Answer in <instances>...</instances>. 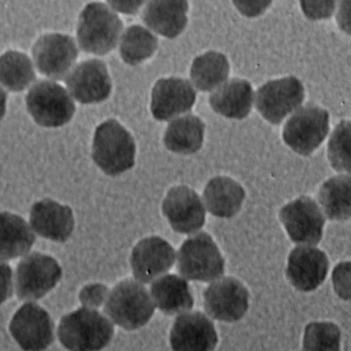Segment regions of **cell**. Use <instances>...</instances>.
I'll return each mask as SVG.
<instances>
[{
  "mask_svg": "<svg viewBox=\"0 0 351 351\" xmlns=\"http://www.w3.org/2000/svg\"><path fill=\"white\" fill-rule=\"evenodd\" d=\"M29 223L40 237L57 242L69 239L75 223L71 208L51 199H44L32 205Z\"/></svg>",
  "mask_w": 351,
  "mask_h": 351,
  "instance_id": "obj_20",
  "label": "cell"
},
{
  "mask_svg": "<svg viewBox=\"0 0 351 351\" xmlns=\"http://www.w3.org/2000/svg\"><path fill=\"white\" fill-rule=\"evenodd\" d=\"M337 3V0H300L304 14L313 21L330 17Z\"/></svg>",
  "mask_w": 351,
  "mask_h": 351,
  "instance_id": "obj_34",
  "label": "cell"
},
{
  "mask_svg": "<svg viewBox=\"0 0 351 351\" xmlns=\"http://www.w3.org/2000/svg\"><path fill=\"white\" fill-rule=\"evenodd\" d=\"M253 90L249 82L231 79L219 87L209 98L212 108L231 119L245 117L252 108Z\"/></svg>",
  "mask_w": 351,
  "mask_h": 351,
  "instance_id": "obj_24",
  "label": "cell"
},
{
  "mask_svg": "<svg viewBox=\"0 0 351 351\" xmlns=\"http://www.w3.org/2000/svg\"><path fill=\"white\" fill-rule=\"evenodd\" d=\"M32 226L21 217L1 213V261H7L28 253L36 241Z\"/></svg>",
  "mask_w": 351,
  "mask_h": 351,
  "instance_id": "obj_25",
  "label": "cell"
},
{
  "mask_svg": "<svg viewBox=\"0 0 351 351\" xmlns=\"http://www.w3.org/2000/svg\"><path fill=\"white\" fill-rule=\"evenodd\" d=\"M224 263L218 247L206 232L189 237L176 256V269L187 280L212 282L223 276Z\"/></svg>",
  "mask_w": 351,
  "mask_h": 351,
  "instance_id": "obj_5",
  "label": "cell"
},
{
  "mask_svg": "<svg viewBox=\"0 0 351 351\" xmlns=\"http://www.w3.org/2000/svg\"><path fill=\"white\" fill-rule=\"evenodd\" d=\"M122 29L121 20L109 6L91 2L79 16L77 39L84 51L104 55L116 47Z\"/></svg>",
  "mask_w": 351,
  "mask_h": 351,
  "instance_id": "obj_4",
  "label": "cell"
},
{
  "mask_svg": "<svg viewBox=\"0 0 351 351\" xmlns=\"http://www.w3.org/2000/svg\"><path fill=\"white\" fill-rule=\"evenodd\" d=\"M149 291L156 307L166 315L180 314L193 306L191 290L182 276L163 274L152 281Z\"/></svg>",
  "mask_w": 351,
  "mask_h": 351,
  "instance_id": "obj_22",
  "label": "cell"
},
{
  "mask_svg": "<svg viewBox=\"0 0 351 351\" xmlns=\"http://www.w3.org/2000/svg\"><path fill=\"white\" fill-rule=\"evenodd\" d=\"M195 100V91L188 80L162 78L153 87L151 111L157 120L168 121L190 110Z\"/></svg>",
  "mask_w": 351,
  "mask_h": 351,
  "instance_id": "obj_18",
  "label": "cell"
},
{
  "mask_svg": "<svg viewBox=\"0 0 351 351\" xmlns=\"http://www.w3.org/2000/svg\"><path fill=\"white\" fill-rule=\"evenodd\" d=\"M65 83L70 95L84 104L105 100L112 87L106 64L97 59L79 63L66 75Z\"/></svg>",
  "mask_w": 351,
  "mask_h": 351,
  "instance_id": "obj_17",
  "label": "cell"
},
{
  "mask_svg": "<svg viewBox=\"0 0 351 351\" xmlns=\"http://www.w3.org/2000/svg\"><path fill=\"white\" fill-rule=\"evenodd\" d=\"M62 274L60 266L52 256L38 252L27 253L15 271L17 297L28 301L41 298L56 285Z\"/></svg>",
  "mask_w": 351,
  "mask_h": 351,
  "instance_id": "obj_7",
  "label": "cell"
},
{
  "mask_svg": "<svg viewBox=\"0 0 351 351\" xmlns=\"http://www.w3.org/2000/svg\"><path fill=\"white\" fill-rule=\"evenodd\" d=\"M328 268L324 252L315 247L298 246L289 256L286 274L297 289L311 291L324 281Z\"/></svg>",
  "mask_w": 351,
  "mask_h": 351,
  "instance_id": "obj_19",
  "label": "cell"
},
{
  "mask_svg": "<svg viewBox=\"0 0 351 351\" xmlns=\"http://www.w3.org/2000/svg\"><path fill=\"white\" fill-rule=\"evenodd\" d=\"M32 53L38 71L53 80L63 79L78 56L73 38L58 33L40 36L34 43Z\"/></svg>",
  "mask_w": 351,
  "mask_h": 351,
  "instance_id": "obj_12",
  "label": "cell"
},
{
  "mask_svg": "<svg viewBox=\"0 0 351 351\" xmlns=\"http://www.w3.org/2000/svg\"><path fill=\"white\" fill-rule=\"evenodd\" d=\"M334 289L343 300L351 299V262L337 264L332 273Z\"/></svg>",
  "mask_w": 351,
  "mask_h": 351,
  "instance_id": "obj_33",
  "label": "cell"
},
{
  "mask_svg": "<svg viewBox=\"0 0 351 351\" xmlns=\"http://www.w3.org/2000/svg\"><path fill=\"white\" fill-rule=\"evenodd\" d=\"M340 330L331 322H312L305 328L304 350H339Z\"/></svg>",
  "mask_w": 351,
  "mask_h": 351,
  "instance_id": "obj_32",
  "label": "cell"
},
{
  "mask_svg": "<svg viewBox=\"0 0 351 351\" xmlns=\"http://www.w3.org/2000/svg\"><path fill=\"white\" fill-rule=\"evenodd\" d=\"M203 299L204 309L210 317L234 322L241 319L248 308L249 292L236 278L221 276L204 289Z\"/></svg>",
  "mask_w": 351,
  "mask_h": 351,
  "instance_id": "obj_9",
  "label": "cell"
},
{
  "mask_svg": "<svg viewBox=\"0 0 351 351\" xmlns=\"http://www.w3.org/2000/svg\"><path fill=\"white\" fill-rule=\"evenodd\" d=\"M328 157L334 169L351 173V121L343 120L335 128L328 143Z\"/></svg>",
  "mask_w": 351,
  "mask_h": 351,
  "instance_id": "obj_31",
  "label": "cell"
},
{
  "mask_svg": "<svg viewBox=\"0 0 351 351\" xmlns=\"http://www.w3.org/2000/svg\"><path fill=\"white\" fill-rule=\"evenodd\" d=\"M188 0H147L142 19L151 29L174 38L187 24Z\"/></svg>",
  "mask_w": 351,
  "mask_h": 351,
  "instance_id": "obj_21",
  "label": "cell"
},
{
  "mask_svg": "<svg viewBox=\"0 0 351 351\" xmlns=\"http://www.w3.org/2000/svg\"><path fill=\"white\" fill-rule=\"evenodd\" d=\"M162 210L171 228L180 234H194L205 223L204 204L197 193L186 186L170 189L163 200Z\"/></svg>",
  "mask_w": 351,
  "mask_h": 351,
  "instance_id": "obj_14",
  "label": "cell"
},
{
  "mask_svg": "<svg viewBox=\"0 0 351 351\" xmlns=\"http://www.w3.org/2000/svg\"><path fill=\"white\" fill-rule=\"evenodd\" d=\"M27 109L38 125L58 128L68 123L75 111V104L66 89L51 80H39L25 96Z\"/></svg>",
  "mask_w": 351,
  "mask_h": 351,
  "instance_id": "obj_6",
  "label": "cell"
},
{
  "mask_svg": "<svg viewBox=\"0 0 351 351\" xmlns=\"http://www.w3.org/2000/svg\"><path fill=\"white\" fill-rule=\"evenodd\" d=\"M155 307L150 292L143 283L126 278L109 292L104 312L116 325L127 330H134L149 322Z\"/></svg>",
  "mask_w": 351,
  "mask_h": 351,
  "instance_id": "obj_2",
  "label": "cell"
},
{
  "mask_svg": "<svg viewBox=\"0 0 351 351\" xmlns=\"http://www.w3.org/2000/svg\"><path fill=\"white\" fill-rule=\"evenodd\" d=\"M245 197L242 186L230 178L218 176L210 180L203 193L206 209L220 218H230L240 210Z\"/></svg>",
  "mask_w": 351,
  "mask_h": 351,
  "instance_id": "obj_23",
  "label": "cell"
},
{
  "mask_svg": "<svg viewBox=\"0 0 351 351\" xmlns=\"http://www.w3.org/2000/svg\"><path fill=\"white\" fill-rule=\"evenodd\" d=\"M217 341L213 322L197 311L179 314L169 334L170 346L175 350H213Z\"/></svg>",
  "mask_w": 351,
  "mask_h": 351,
  "instance_id": "obj_16",
  "label": "cell"
},
{
  "mask_svg": "<svg viewBox=\"0 0 351 351\" xmlns=\"http://www.w3.org/2000/svg\"><path fill=\"white\" fill-rule=\"evenodd\" d=\"M272 0H232L239 12L249 18L256 17L267 9Z\"/></svg>",
  "mask_w": 351,
  "mask_h": 351,
  "instance_id": "obj_36",
  "label": "cell"
},
{
  "mask_svg": "<svg viewBox=\"0 0 351 351\" xmlns=\"http://www.w3.org/2000/svg\"><path fill=\"white\" fill-rule=\"evenodd\" d=\"M328 112L314 105L298 110L284 126L285 142L296 153L308 156L322 143L329 129Z\"/></svg>",
  "mask_w": 351,
  "mask_h": 351,
  "instance_id": "obj_8",
  "label": "cell"
},
{
  "mask_svg": "<svg viewBox=\"0 0 351 351\" xmlns=\"http://www.w3.org/2000/svg\"><path fill=\"white\" fill-rule=\"evenodd\" d=\"M304 96L300 81L294 76L271 80L256 94V106L269 122L279 124L302 104Z\"/></svg>",
  "mask_w": 351,
  "mask_h": 351,
  "instance_id": "obj_11",
  "label": "cell"
},
{
  "mask_svg": "<svg viewBox=\"0 0 351 351\" xmlns=\"http://www.w3.org/2000/svg\"><path fill=\"white\" fill-rule=\"evenodd\" d=\"M110 6L124 14H135L145 0H106Z\"/></svg>",
  "mask_w": 351,
  "mask_h": 351,
  "instance_id": "obj_38",
  "label": "cell"
},
{
  "mask_svg": "<svg viewBox=\"0 0 351 351\" xmlns=\"http://www.w3.org/2000/svg\"><path fill=\"white\" fill-rule=\"evenodd\" d=\"M336 20L339 28L351 36V0H341Z\"/></svg>",
  "mask_w": 351,
  "mask_h": 351,
  "instance_id": "obj_37",
  "label": "cell"
},
{
  "mask_svg": "<svg viewBox=\"0 0 351 351\" xmlns=\"http://www.w3.org/2000/svg\"><path fill=\"white\" fill-rule=\"evenodd\" d=\"M229 70V63L223 54L208 51L193 60L191 78L197 89L210 91L226 82Z\"/></svg>",
  "mask_w": 351,
  "mask_h": 351,
  "instance_id": "obj_28",
  "label": "cell"
},
{
  "mask_svg": "<svg viewBox=\"0 0 351 351\" xmlns=\"http://www.w3.org/2000/svg\"><path fill=\"white\" fill-rule=\"evenodd\" d=\"M279 217L294 243L315 245L321 240L325 219L317 204L309 197L302 196L286 204Z\"/></svg>",
  "mask_w": 351,
  "mask_h": 351,
  "instance_id": "obj_13",
  "label": "cell"
},
{
  "mask_svg": "<svg viewBox=\"0 0 351 351\" xmlns=\"http://www.w3.org/2000/svg\"><path fill=\"white\" fill-rule=\"evenodd\" d=\"M0 78L2 85L9 90H23L36 79L31 60L24 53L6 51L1 56Z\"/></svg>",
  "mask_w": 351,
  "mask_h": 351,
  "instance_id": "obj_29",
  "label": "cell"
},
{
  "mask_svg": "<svg viewBox=\"0 0 351 351\" xmlns=\"http://www.w3.org/2000/svg\"><path fill=\"white\" fill-rule=\"evenodd\" d=\"M173 247L164 239L152 236L139 241L130 256L134 277L142 283H149L165 274L176 260Z\"/></svg>",
  "mask_w": 351,
  "mask_h": 351,
  "instance_id": "obj_15",
  "label": "cell"
},
{
  "mask_svg": "<svg viewBox=\"0 0 351 351\" xmlns=\"http://www.w3.org/2000/svg\"><path fill=\"white\" fill-rule=\"evenodd\" d=\"M319 202L331 220L351 217V176L341 175L326 181L318 193Z\"/></svg>",
  "mask_w": 351,
  "mask_h": 351,
  "instance_id": "obj_27",
  "label": "cell"
},
{
  "mask_svg": "<svg viewBox=\"0 0 351 351\" xmlns=\"http://www.w3.org/2000/svg\"><path fill=\"white\" fill-rule=\"evenodd\" d=\"M205 125L194 115L186 114L173 120L168 125L164 143L167 149L179 154H192L202 146Z\"/></svg>",
  "mask_w": 351,
  "mask_h": 351,
  "instance_id": "obj_26",
  "label": "cell"
},
{
  "mask_svg": "<svg viewBox=\"0 0 351 351\" xmlns=\"http://www.w3.org/2000/svg\"><path fill=\"white\" fill-rule=\"evenodd\" d=\"M158 47L157 38L146 28L134 25L122 35L119 52L128 64L136 65L151 57Z\"/></svg>",
  "mask_w": 351,
  "mask_h": 351,
  "instance_id": "obj_30",
  "label": "cell"
},
{
  "mask_svg": "<svg viewBox=\"0 0 351 351\" xmlns=\"http://www.w3.org/2000/svg\"><path fill=\"white\" fill-rule=\"evenodd\" d=\"M9 330L25 350H40L54 340V324L48 312L35 302L23 304L14 314Z\"/></svg>",
  "mask_w": 351,
  "mask_h": 351,
  "instance_id": "obj_10",
  "label": "cell"
},
{
  "mask_svg": "<svg viewBox=\"0 0 351 351\" xmlns=\"http://www.w3.org/2000/svg\"><path fill=\"white\" fill-rule=\"evenodd\" d=\"M60 343L71 350H98L114 335L113 322L95 308L82 306L62 317L57 330Z\"/></svg>",
  "mask_w": 351,
  "mask_h": 351,
  "instance_id": "obj_1",
  "label": "cell"
},
{
  "mask_svg": "<svg viewBox=\"0 0 351 351\" xmlns=\"http://www.w3.org/2000/svg\"><path fill=\"white\" fill-rule=\"evenodd\" d=\"M135 152L134 138L117 120L108 119L97 127L92 158L106 174L115 176L132 168Z\"/></svg>",
  "mask_w": 351,
  "mask_h": 351,
  "instance_id": "obj_3",
  "label": "cell"
},
{
  "mask_svg": "<svg viewBox=\"0 0 351 351\" xmlns=\"http://www.w3.org/2000/svg\"><path fill=\"white\" fill-rule=\"evenodd\" d=\"M2 300L3 302L12 295V269L5 263L1 262Z\"/></svg>",
  "mask_w": 351,
  "mask_h": 351,
  "instance_id": "obj_39",
  "label": "cell"
},
{
  "mask_svg": "<svg viewBox=\"0 0 351 351\" xmlns=\"http://www.w3.org/2000/svg\"><path fill=\"white\" fill-rule=\"evenodd\" d=\"M108 287L101 283H92L84 286L79 293V300L83 306L98 308L105 304L109 294Z\"/></svg>",
  "mask_w": 351,
  "mask_h": 351,
  "instance_id": "obj_35",
  "label": "cell"
}]
</instances>
